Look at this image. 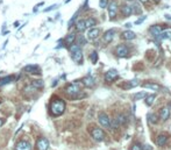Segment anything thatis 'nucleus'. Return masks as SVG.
I'll list each match as a JSON object with an SVG mask.
<instances>
[{
  "label": "nucleus",
  "instance_id": "obj_1",
  "mask_svg": "<svg viewBox=\"0 0 171 150\" xmlns=\"http://www.w3.org/2000/svg\"><path fill=\"white\" fill-rule=\"evenodd\" d=\"M65 106L66 105H65L64 100L57 98V99H55V100L51 101L49 110H50V113H51L53 116H60V115H62V114L64 113Z\"/></svg>",
  "mask_w": 171,
  "mask_h": 150
},
{
  "label": "nucleus",
  "instance_id": "obj_2",
  "mask_svg": "<svg viewBox=\"0 0 171 150\" xmlns=\"http://www.w3.org/2000/svg\"><path fill=\"white\" fill-rule=\"evenodd\" d=\"M65 92L69 96H71V97H75V96L79 94V92H80V86H79L78 83H71V84H69L65 87Z\"/></svg>",
  "mask_w": 171,
  "mask_h": 150
},
{
  "label": "nucleus",
  "instance_id": "obj_3",
  "mask_svg": "<svg viewBox=\"0 0 171 150\" xmlns=\"http://www.w3.org/2000/svg\"><path fill=\"white\" fill-rule=\"evenodd\" d=\"M98 121L100 123V126L104 128H111V119L110 116L105 113H100L98 115Z\"/></svg>",
  "mask_w": 171,
  "mask_h": 150
},
{
  "label": "nucleus",
  "instance_id": "obj_4",
  "mask_svg": "<svg viewBox=\"0 0 171 150\" xmlns=\"http://www.w3.org/2000/svg\"><path fill=\"white\" fill-rule=\"evenodd\" d=\"M49 148V140L44 136H41L36 141V149L37 150H48Z\"/></svg>",
  "mask_w": 171,
  "mask_h": 150
},
{
  "label": "nucleus",
  "instance_id": "obj_5",
  "mask_svg": "<svg viewBox=\"0 0 171 150\" xmlns=\"http://www.w3.org/2000/svg\"><path fill=\"white\" fill-rule=\"evenodd\" d=\"M115 54H117V56L120 57V58H122V57H127L128 56V54H129V49H128L127 45L120 44L115 48Z\"/></svg>",
  "mask_w": 171,
  "mask_h": 150
},
{
  "label": "nucleus",
  "instance_id": "obj_6",
  "mask_svg": "<svg viewBox=\"0 0 171 150\" xmlns=\"http://www.w3.org/2000/svg\"><path fill=\"white\" fill-rule=\"evenodd\" d=\"M118 77H119V72L115 69L108 70V71L105 73V76H104V78H105V80L107 81V83H112V81H114Z\"/></svg>",
  "mask_w": 171,
  "mask_h": 150
},
{
  "label": "nucleus",
  "instance_id": "obj_7",
  "mask_svg": "<svg viewBox=\"0 0 171 150\" xmlns=\"http://www.w3.org/2000/svg\"><path fill=\"white\" fill-rule=\"evenodd\" d=\"M107 7H108V15H110V19L113 20L114 18L117 16V14H118V4H117L115 1H111L110 4L107 5Z\"/></svg>",
  "mask_w": 171,
  "mask_h": 150
},
{
  "label": "nucleus",
  "instance_id": "obj_8",
  "mask_svg": "<svg viewBox=\"0 0 171 150\" xmlns=\"http://www.w3.org/2000/svg\"><path fill=\"white\" fill-rule=\"evenodd\" d=\"M91 135H92V137H93L96 141H102V140L105 138V132H104L101 128H94V129L92 130Z\"/></svg>",
  "mask_w": 171,
  "mask_h": 150
},
{
  "label": "nucleus",
  "instance_id": "obj_9",
  "mask_svg": "<svg viewBox=\"0 0 171 150\" xmlns=\"http://www.w3.org/2000/svg\"><path fill=\"white\" fill-rule=\"evenodd\" d=\"M15 150H32V143L26 140H20L16 143Z\"/></svg>",
  "mask_w": 171,
  "mask_h": 150
},
{
  "label": "nucleus",
  "instance_id": "obj_10",
  "mask_svg": "<svg viewBox=\"0 0 171 150\" xmlns=\"http://www.w3.org/2000/svg\"><path fill=\"white\" fill-rule=\"evenodd\" d=\"M158 118L161 119V120H163V121L169 120V118H170V110H169V107H162V108L159 110Z\"/></svg>",
  "mask_w": 171,
  "mask_h": 150
},
{
  "label": "nucleus",
  "instance_id": "obj_11",
  "mask_svg": "<svg viewBox=\"0 0 171 150\" xmlns=\"http://www.w3.org/2000/svg\"><path fill=\"white\" fill-rule=\"evenodd\" d=\"M23 70L30 75H40L41 73V68L39 65H27V66H24Z\"/></svg>",
  "mask_w": 171,
  "mask_h": 150
},
{
  "label": "nucleus",
  "instance_id": "obj_12",
  "mask_svg": "<svg viewBox=\"0 0 171 150\" xmlns=\"http://www.w3.org/2000/svg\"><path fill=\"white\" fill-rule=\"evenodd\" d=\"M149 32H150V34L154 37H159V35H161L163 32V28L159 26V24H154V26H151L150 27Z\"/></svg>",
  "mask_w": 171,
  "mask_h": 150
},
{
  "label": "nucleus",
  "instance_id": "obj_13",
  "mask_svg": "<svg viewBox=\"0 0 171 150\" xmlns=\"http://www.w3.org/2000/svg\"><path fill=\"white\" fill-rule=\"evenodd\" d=\"M71 54V57H72V59L76 63H78V64H80L81 62H83V53H81V49H78V50H76V51H72Z\"/></svg>",
  "mask_w": 171,
  "mask_h": 150
},
{
  "label": "nucleus",
  "instance_id": "obj_14",
  "mask_svg": "<svg viewBox=\"0 0 171 150\" xmlns=\"http://www.w3.org/2000/svg\"><path fill=\"white\" fill-rule=\"evenodd\" d=\"M100 34V29L99 28H90V30L87 32V39L89 40H96Z\"/></svg>",
  "mask_w": 171,
  "mask_h": 150
},
{
  "label": "nucleus",
  "instance_id": "obj_15",
  "mask_svg": "<svg viewBox=\"0 0 171 150\" xmlns=\"http://www.w3.org/2000/svg\"><path fill=\"white\" fill-rule=\"evenodd\" d=\"M76 34L75 33H70L68 36L65 37V40H64V44L65 47H70L71 44H73L75 43V41H76Z\"/></svg>",
  "mask_w": 171,
  "mask_h": 150
},
{
  "label": "nucleus",
  "instance_id": "obj_16",
  "mask_svg": "<svg viewBox=\"0 0 171 150\" xmlns=\"http://www.w3.org/2000/svg\"><path fill=\"white\" fill-rule=\"evenodd\" d=\"M114 34H115V32H114V29H110V30H107V32L104 34V41H105L106 43H110V42H112L114 39Z\"/></svg>",
  "mask_w": 171,
  "mask_h": 150
},
{
  "label": "nucleus",
  "instance_id": "obj_17",
  "mask_svg": "<svg viewBox=\"0 0 171 150\" xmlns=\"http://www.w3.org/2000/svg\"><path fill=\"white\" fill-rule=\"evenodd\" d=\"M83 84L86 86V87H93L94 84H96V80H94L93 77H91V76H87V77H84L83 78Z\"/></svg>",
  "mask_w": 171,
  "mask_h": 150
},
{
  "label": "nucleus",
  "instance_id": "obj_18",
  "mask_svg": "<svg viewBox=\"0 0 171 150\" xmlns=\"http://www.w3.org/2000/svg\"><path fill=\"white\" fill-rule=\"evenodd\" d=\"M167 142H168V136L165 134H159L158 136H157V138H156V143H157L159 147L164 146Z\"/></svg>",
  "mask_w": 171,
  "mask_h": 150
},
{
  "label": "nucleus",
  "instance_id": "obj_19",
  "mask_svg": "<svg viewBox=\"0 0 171 150\" xmlns=\"http://www.w3.org/2000/svg\"><path fill=\"white\" fill-rule=\"evenodd\" d=\"M121 12L125 16H129L130 14H133V7L130 5H123L121 7Z\"/></svg>",
  "mask_w": 171,
  "mask_h": 150
},
{
  "label": "nucleus",
  "instance_id": "obj_20",
  "mask_svg": "<svg viewBox=\"0 0 171 150\" xmlns=\"http://www.w3.org/2000/svg\"><path fill=\"white\" fill-rule=\"evenodd\" d=\"M122 37L127 41H130V40H134L136 35H135L134 32H132V30H126V32L122 33Z\"/></svg>",
  "mask_w": 171,
  "mask_h": 150
},
{
  "label": "nucleus",
  "instance_id": "obj_21",
  "mask_svg": "<svg viewBox=\"0 0 171 150\" xmlns=\"http://www.w3.org/2000/svg\"><path fill=\"white\" fill-rule=\"evenodd\" d=\"M76 29H77V32H85L86 29V26H85V20H83V19H80V20H78L77 22H76Z\"/></svg>",
  "mask_w": 171,
  "mask_h": 150
},
{
  "label": "nucleus",
  "instance_id": "obj_22",
  "mask_svg": "<svg viewBox=\"0 0 171 150\" xmlns=\"http://www.w3.org/2000/svg\"><path fill=\"white\" fill-rule=\"evenodd\" d=\"M32 86L35 90L43 89V87H44V81L42 80V79H35V80L32 81Z\"/></svg>",
  "mask_w": 171,
  "mask_h": 150
},
{
  "label": "nucleus",
  "instance_id": "obj_23",
  "mask_svg": "<svg viewBox=\"0 0 171 150\" xmlns=\"http://www.w3.org/2000/svg\"><path fill=\"white\" fill-rule=\"evenodd\" d=\"M16 78H14V76H7V77H4L0 79V86H4L6 84H9V83H12V81L15 80Z\"/></svg>",
  "mask_w": 171,
  "mask_h": 150
},
{
  "label": "nucleus",
  "instance_id": "obj_24",
  "mask_svg": "<svg viewBox=\"0 0 171 150\" xmlns=\"http://www.w3.org/2000/svg\"><path fill=\"white\" fill-rule=\"evenodd\" d=\"M158 115L157 114H154V113H149L148 114V121L150 122L151 125H156L158 122Z\"/></svg>",
  "mask_w": 171,
  "mask_h": 150
},
{
  "label": "nucleus",
  "instance_id": "obj_25",
  "mask_svg": "<svg viewBox=\"0 0 171 150\" xmlns=\"http://www.w3.org/2000/svg\"><path fill=\"white\" fill-rule=\"evenodd\" d=\"M97 24V20L94 18H89L85 20V26L86 28H93L94 26Z\"/></svg>",
  "mask_w": 171,
  "mask_h": 150
},
{
  "label": "nucleus",
  "instance_id": "obj_26",
  "mask_svg": "<svg viewBox=\"0 0 171 150\" xmlns=\"http://www.w3.org/2000/svg\"><path fill=\"white\" fill-rule=\"evenodd\" d=\"M155 98H156V96L155 94H149L148 97H146V104L148 106H151L153 105V102H154Z\"/></svg>",
  "mask_w": 171,
  "mask_h": 150
},
{
  "label": "nucleus",
  "instance_id": "obj_27",
  "mask_svg": "<svg viewBox=\"0 0 171 150\" xmlns=\"http://www.w3.org/2000/svg\"><path fill=\"white\" fill-rule=\"evenodd\" d=\"M144 87L150 89V90H155V91H158L159 90V86L157 85V84H153V83H146V84H144Z\"/></svg>",
  "mask_w": 171,
  "mask_h": 150
},
{
  "label": "nucleus",
  "instance_id": "obj_28",
  "mask_svg": "<svg viewBox=\"0 0 171 150\" xmlns=\"http://www.w3.org/2000/svg\"><path fill=\"white\" fill-rule=\"evenodd\" d=\"M137 84H138L137 79H133V80L128 81V83L126 84V89H133V87H135Z\"/></svg>",
  "mask_w": 171,
  "mask_h": 150
},
{
  "label": "nucleus",
  "instance_id": "obj_29",
  "mask_svg": "<svg viewBox=\"0 0 171 150\" xmlns=\"http://www.w3.org/2000/svg\"><path fill=\"white\" fill-rule=\"evenodd\" d=\"M119 126H120V122H119V120L117 118H114L113 120H111V128L117 129Z\"/></svg>",
  "mask_w": 171,
  "mask_h": 150
},
{
  "label": "nucleus",
  "instance_id": "obj_30",
  "mask_svg": "<svg viewBox=\"0 0 171 150\" xmlns=\"http://www.w3.org/2000/svg\"><path fill=\"white\" fill-rule=\"evenodd\" d=\"M90 59H91V62L93 63V64H96L98 61V54L97 51H92L91 53V55H90Z\"/></svg>",
  "mask_w": 171,
  "mask_h": 150
},
{
  "label": "nucleus",
  "instance_id": "obj_31",
  "mask_svg": "<svg viewBox=\"0 0 171 150\" xmlns=\"http://www.w3.org/2000/svg\"><path fill=\"white\" fill-rule=\"evenodd\" d=\"M169 37H171L170 30H163L162 34L159 35V39H169Z\"/></svg>",
  "mask_w": 171,
  "mask_h": 150
},
{
  "label": "nucleus",
  "instance_id": "obj_32",
  "mask_svg": "<svg viewBox=\"0 0 171 150\" xmlns=\"http://www.w3.org/2000/svg\"><path fill=\"white\" fill-rule=\"evenodd\" d=\"M107 5H108V0H100V1H99V6L101 8H106Z\"/></svg>",
  "mask_w": 171,
  "mask_h": 150
},
{
  "label": "nucleus",
  "instance_id": "obj_33",
  "mask_svg": "<svg viewBox=\"0 0 171 150\" xmlns=\"http://www.w3.org/2000/svg\"><path fill=\"white\" fill-rule=\"evenodd\" d=\"M78 45H81V44H86V40L84 39L83 36H79L78 37V42H77Z\"/></svg>",
  "mask_w": 171,
  "mask_h": 150
},
{
  "label": "nucleus",
  "instance_id": "obj_34",
  "mask_svg": "<svg viewBox=\"0 0 171 150\" xmlns=\"http://www.w3.org/2000/svg\"><path fill=\"white\" fill-rule=\"evenodd\" d=\"M143 96H146V93H144V92H140V93H136L135 94V99H141V98L143 97Z\"/></svg>",
  "mask_w": 171,
  "mask_h": 150
},
{
  "label": "nucleus",
  "instance_id": "obj_35",
  "mask_svg": "<svg viewBox=\"0 0 171 150\" xmlns=\"http://www.w3.org/2000/svg\"><path fill=\"white\" fill-rule=\"evenodd\" d=\"M130 150H142V147L140 146V144H134Z\"/></svg>",
  "mask_w": 171,
  "mask_h": 150
},
{
  "label": "nucleus",
  "instance_id": "obj_36",
  "mask_svg": "<svg viewBox=\"0 0 171 150\" xmlns=\"http://www.w3.org/2000/svg\"><path fill=\"white\" fill-rule=\"evenodd\" d=\"M55 7H56V5H54V6H51V7H49V8H45L44 12H49V11H51V9H54Z\"/></svg>",
  "mask_w": 171,
  "mask_h": 150
},
{
  "label": "nucleus",
  "instance_id": "obj_37",
  "mask_svg": "<svg viewBox=\"0 0 171 150\" xmlns=\"http://www.w3.org/2000/svg\"><path fill=\"white\" fill-rule=\"evenodd\" d=\"M144 19H146V18H142V19H140V20H137V21H136V22H135V23H136V24H140V23H141V22H142L143 20H144Z\"/></svg>",
  "mask_w": 171,
  "mask_h": 150
},
{
  "label": "nucleus",
  "instance_id": "obj_38",
  "mask_svg": "<svg viewBox=\"0 0 171 150\" xmlns=\"http://www.w3.org/2000/svg\"><path fill=\"white\" fill-rule=\"evenodd\" d=\"M4 123H5V120H4V119H1V118H0V127L3 126Z\"/></svg>",
  "mask_w": 171,
  "mask_h": 150
},
{
  "label": "nucleus",
  "instance_id": "obj_39",
  "mask_svg": "<svg viewBox=\"0 0 171 150\" xmlns=\"http://www.w3.org/2000/svg\"><path fill=\"white\" fill-rule=\"evenodd\" d=\"M169 110H171V101H170V104H169Z\"/></svg>",
  "mask_w": 171,
  "mask_h": 150
},
{
  "label": "nucleus",
  "instance_id": "obj_40",
  "mask_svg": "<svg viewBox=\"0 0 171 150\" xmlns=\"http://www.w3.org/2000/svg\"><path fill=\"white\" fill-rule=\"evenodd\" d=\"M154 1H156V3H158V1H159V0H154Z\"/></svg>",
  "mask_w": 171,
  "mask_h": 150
},
{
  "label": "nucleus",
  "instance_id": "obj_41",
  "mask_svg": "<svg viewBox=\"0 0 171 150\" xmlns=\"http://www.w3.org/2000/svg\"><path fill=\"white\" fill-rule=\"evenodd\" d=\"M141 1H148V0H141Z\"/></svg>",
  "mask_w": 171,
  "mask_h": 150
},
{
  "label": "nucleus",
  "instance_id": "obj_42",
  "mask_svg": "<svg viewBox=\"0 0 171 150\" xmlns=\"http://www.w3.org/2000/svg\"><path fill=\"white\" fill-rule=\"evenodd\" d=\"M128 1H132V0H128Z\"/></svg>",
  "mask_w": 171,
  "mask_h": 150
}]
</instances>
